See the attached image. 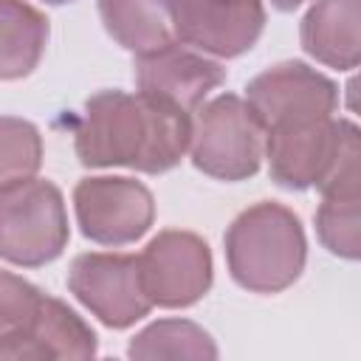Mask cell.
I'll return each mask as SVG.
<instances>
[{
    "instance_id": "1",
    "label": "cell",
    "mask_w": 361,
    "mask_h": 361,
    "mask_svg": "<svg viewBox=\"0 0 361 361\" xmlns=\"http://www.w3.org/2000/svg\"><path fill=\"white\" fill-rule=\"evenodd\" d=\"M192 138V113L144 93L99 90L76 124V155L85 166H127L147 175L172 169Z\"/></svg>"
},
{
    "instance_id": "2",
    "label": "cell",
    "mask_w": 361,
    "mask_h": 361,
    "mask_svg": "<svg viewBox=\"0 0 361 361\" xmlns=\"http://www.w3.org/2000/svg\"><path fill=\"white\" fill-rule=\"evenodd\" d=\"M226 262L231 279L251 293H279L305 271L307 240L299 217L262 200L234 217L226 237Z\"/></svg>"
},
{
    "instance_id": "3",
    "label": "cell",
    "mask_w": 361,
    "mask_h": 361,
    "mask_svg": "<svg viewBox=\"0 0 361 361\" xmlns=\"http://www.w3.org/2000/svg\"><path fill=\"white\" fill-rule=\"evenodd\" d=\"M358 155V127L336 116L274 127L265 133L262 149L271 180L293 192L322 189L344 166L355 164Z\"/></svg>"
},
{
    "instance_id": "4",
    "label": "cell",
    "mask_w": 361,
    "mask_h": 361,
    "mask_svg": "<svg viewBox=\"0 0 361 361\" xmlns=\"http://www.w3.org/2000/svg\"><path fill=\"white\" fill-rule=\"evenodd\" d=\"M71 240L62 192L42 178L0 183V257L20 268L54 262Z\"/></svg>"
},
{
    "instance_id": "5",
    "label": "cell",
    "mask_w": 361,
    "mask_h": 361,
    "mask_svg": "<svg viewBox=\"0 0 361 361\" xmlns=\"http://www.w3.org/2000/svg\"><path fill=\"white\" fill-rule=\"evenodd\" d=\"M265 149V130L245 99L220 93L192 113V164L217 180H245L257 175Z\"/></svg>"
},
{
    "instance_id": "6",
    "label": "cell",
    "mask_w": 361,
    "mask_h": 361,
    "mask_svg": "<svg viewBox=\"0 0 361 361\" xmlns=\"http://www.w3.org/2000/svg\"><path fill=\"white\" fill-rule=\"evenodd\" d=\"M138 276L152 307H189L212 288V251L203 237L166 228L135 257Z\"/></svg>"
},
{
    "instance_id": "7",
    "label": "cell",
    "mask_w": 361,
    "mask_h": 361,
    "mask_svg": "<svg viewBox=\"0 0 361 361\" xmlns=\"http://www.w3.org/2000/svg\"><path fill=\"white\" fill-rule=\"evenodd\" d=\"M73 209L82 234L99 245H130L141 240L155 220L152 192L135 178L96 175L73 189Z\"/></svg>"
},
{
    "instance_id": "8",
    "label": "cell",
    "mask_w": 361,
    "mask_h": 361,
    "mask_svg": "<svg viewBox=\"0 0 361 361\" xmlns=\"http://www.w3.org/2000/svg\"><path fill=\"white\" fill-rule=\"evenodd\" d=\"M245 104L268 133L285 124L330 118L338 107V87L305 62H279L245 85Z\"/></svg>"
},
{
    "instance_id": "9",
    "label": "cell",
    "mask_w": 361,
    "mask_h": 361,
    "mask_svg": "<svg viewBox=\"0 0 361 361\" xmlns=\"http://www.w3.org/2000/svg\"><path fill=\"white\" fill-rule=\"evenodd\" d=\"M71 293L107 327L124 330L152 310L133 254H79L68 271Z\"/></svg>"
},
{
    "instance_id": "10",
    "label": "cell",
    "mask_w": 361,
    "mask_h": 361,
    "mask_svg": "<svg viewBox=\"0 0 361 361\" xmlns=\"http://www.w3.org/2000/svg\"><path fill=\"white\" fill-rule=\"evenodd\" d=\"M178 45L212 56H240L254 48L265 28L262 0H169Z\"/></svg>"
},
{
    "instance_id": "11",
    "label": "cell",
    "mask_w": 361,
    "mask_h": 361,
    "mask_svg": "<svg viewBox=\"0 0 361 361\" xmlns=\"http://www.w3.org/2000/svg\"><path fill=\"white\" fill-rule=\"evenodd\" d=\"M226 82V68L200 51L169 45L161 51L135 56V87L138 93L169 104L180 113H195L206 96Z\"/></svg>"
},
{
    "instance_id": "12",
    "label": "cell",
    "mask_w": 361,
    "mask_h": 361,
    "mask_svg": "<svg viewBox=\"0 0 361 361\" xmlns=\"http://www.w3.org/2000/svg\"><path fill=\"white\" fill-rule=\"evenodd\" d=\"M96 333L65 302L42 293L31 324L11 341L0 344V358H93Z\"/></svg>"
},
{
    "instance_id": "13",
    "label": "cell",
    "mask_w": 361,
    "mask_h": 361,
    "mask_svg": "<svg viewBox=\"0 0 361 361\" xmlns=\"http://www.w3.org/2000/svg\"><path fill=\"white\" fill-rule=\"evenodd\" d=\"M299 39L316 62L353 71L361 59V0H316L302 17Z\"/></svg>"
},
{
    "instance_id": "14",
    "label": "cell",
    "mask_w": 361,
    "mask_h": 361,
    "mask_svg": "<svg viewBox=\"0 0 361 361\" xmlns=\"http://www.w3.org/2000/svg\"><path fill=\"white\" fill-rule=\"evenodd\" d=\"M316 212L319 243L341 259L361 257V217H358V161L333 175L322 189Z\"/></svg>"
},
{
    "instance_id": "15",
    "label": "cell",
    "mask_w": 361,
    "mask_h": 361,
    "mask_svg": "<svg viewBox=\"0 0 361 361\" xmlns=\"http://www.w3.org/2000/svg\"><path fill=\"white\" fill-rule=\"evenodd\" d=\"M99 14L107 34L135 56L175 45L169 0H99Z\"/></svg>"
},
{
    "instance_id": "16",
    "label": "cell",
    "mask_w": 361,
    "mask_h": 361,
    "mask_svg": "<svg viewBox=\"0 0 361 361\" xmlns=\"http://www.w3.org/2000/svg\"><path fill=\"white\" fill-rule=\"evenodd\" d=\"M48 42V20L25 0H0V79L28 76Z\"/></svg>"
},
{
    "instance_id": "17",
    "label": "cell",
    "mask_w": 361,
    "mask_h": 361,
    "mask_svg": "<svg viewBox=\"0 0 361 361\" xmlns=\"http://www.w3.org/2000/svg\"><path fill=\"white\" fill-rule=\"evenodd\" d=\"M130 358H217L214 338L189 319H161L144 327L127 347Z\"/></svg>"
},
{
    "instance_id": "18",
    "label": "cell",
    "mask_w": 361,
    "mask_h": 361,
    "mask_svg": "<svg viewBox=\"0 0 361 361\" xmlns=\"http://www.w3.org/2000/svg\"><path fill=\"white\" fill-rule=\"evenodd\" d=\"M42 166L39 130L17 116H0V183L37 175Z\"/></svg>"
},
{
    "instance_id": "19",
    "label": "cell",
    "mask_w": 361,
    "mask_h": 361,
    "mask_svg": "<svg viewBox=\"0 0 361 361\" xmlns=\"http://www.w3.org/2000/svg\"><path fill=\"white\" fill-rule=\"evenodd\" d=\"M42 302V290L28 279L0 271V344L17 338L34 319Z\"/></svg>"
},
{
    "instance_id": "20",
    "label": "cell",
    "mask_w": 361,
    "mask_h": 361,
    "mask_svg": "<svg viewBox=\"0 0 361 361\" xmlns=\"http://www.w3.org/2000/svg\"><path fill=\"white\" fill-rule=\"evenodd\" d=\"M305 0H271V6L274 8H279V11H293V8H299Z\"/></svg>"
},
{
    "instance_id": "21",
    "label": "cell",
    "mask_w": 361,
    "mask_h": 361,
    "mask_svg": "<svg viewBox=\"0 0 361 361\" xmlns=\"http://www.w3.org/2000/svg\"><path fill=\"white\" fill-rule=\"evenodd\" d=\"M45 3H54V6H62V3H71V0H45Z\"/></svg>"
}]
</instances>
